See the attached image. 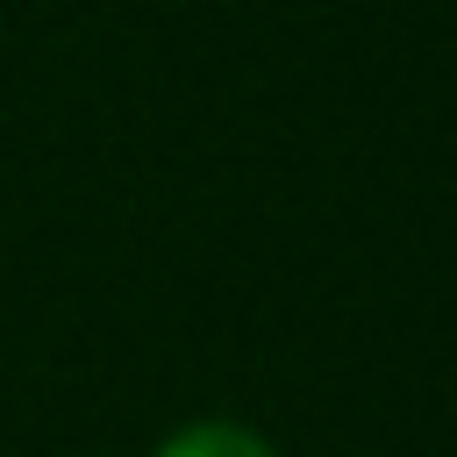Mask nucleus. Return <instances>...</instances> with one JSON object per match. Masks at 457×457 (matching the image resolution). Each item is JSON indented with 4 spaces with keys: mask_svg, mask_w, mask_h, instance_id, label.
Here are the masks:
<instances>
[{
    "mask_svg": "<svg viewBox=\"0 0 457 457\" xmlns=\"http://www.w3.org/2000/svg\"><path fill=\"white\" fill-rule=\"evenodd\" d=\"M157 457H278V450L243 421H193L171 443H157Z\"/></svg>",
    "mask_w": 457,
    "mask_h": 457,
    "instance_id": "nucleus-1",
    "label": "nucleus"
}]
</instances>
